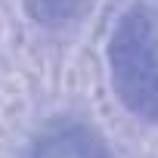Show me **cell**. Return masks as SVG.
<instances>
[{
	"mask_svg": "<svg viewBox=\"0 0 158 158\" xmlns=\"http://www.w3.org/2000/svg\"><path fill=\"white\" fill-rule=\"evenodd\" d=\"M112 87L124 109L158 124V16L149 6H130L109 40Z\"/></svg>",
	"mask_w": 158,
	"mask_h": 158,
	"instance_id": "cell-1",
	"label": "cell"
},
{
	"mask_svg": "<svg viewBox=\"0 0 158 158\" xmlns=\"http://www.w3.org/2000/svg\"><path fill=\"white\" fill-rule=\"evenodd\" d=\"M96 3L99 0H25V10L40 28L65 31L77 22H84Z\"/></svg>",
	"mask_w": 158,
	"mask_h": 158,
	"instance_id": "cell-3",
	"label": "cell"
},
{
	"mask_svg": "<svg viewBox=\"0 0 158 158\" xmlns=\"http://www.w3.org/2000/svg\"><path fill=\"white\" fill-rule=\"evenodd\" d=\"M22 158H112V152L90 124L59 118L31 136Z\"/></svg>",
	"mask_w": 158,
	"mask_h": 158,
	"instance_id": "cell-2",
	"label": "cell"
}]
</instances>
